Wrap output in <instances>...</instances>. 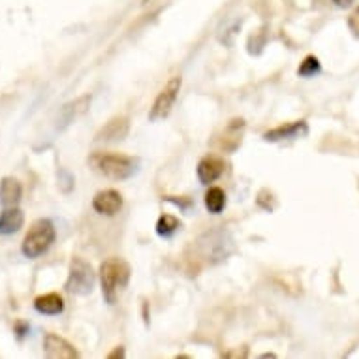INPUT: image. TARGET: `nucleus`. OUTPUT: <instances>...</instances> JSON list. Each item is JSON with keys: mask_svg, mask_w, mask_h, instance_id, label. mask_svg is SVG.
Masks as SVG:
<instances>
[{"mask_svg": "<svg viewBox=\"0 0 359 359\" xmlns=\"http://www.w3.org/2000/svg\"><path fill=\"white\" fill-rule=\"evenodd\" d=\"M88 164L93 165V170L111 181H126L137 171V160L126 154L95 153L88 158Z\"/></svg>", "mask_w": 359, "mask_h": 359, "instance_id": "nucleus-1", "label": "nucleus"}, {"mask_svg": "<svg viewBox=\"0 0 359 359\" xmlns=\"http://www.w3.org/2000/svg\"><path fill=\"white\" fill-rule=\"evenodd\" d=\"M130 280V265L121 258H109L100 265V284L104 297L109 305H115L117 295Z\"/></svg>", "mask_w": 359, "mask_h": 359, "instance_id": "nucleus-2", "label": "nucleus"}, {"mask_svg": "<svg viewBox=\"0 0 359 359\" xmlns=\"http://www.w3.org/2000/svg\"><path fill=\"white\" fill-rule=\"evenodd\" d=\"M57 231H55L53 222L49 218H40L30 226L29 233L25 236L21 250L27 258L34 259L40 258L41 254H46L55 243Z\"/></svg>", "mask_w": 359, "mask_h": 359, "instance_id": "nucleus-3", "label": "nucleus"}, {"mask_svg": "<svg viewBox=\"0 0 359 359\" xmlns=\"http://www.w3.org/2000/svg\"><path fill=\"white\" fill-rule=\"evenodd\" d=\"M96 273L93 271L90 264H87L83 258H74L70 262V271H68V280H66V292L74 295H88L95 288Z\"/></svg>", "mask_w": 359, "mask_h": 359, "instance_id": "nucleus-4", "label": "nucleus"}, {"mask_svg": "<svg viewBox=\"0 0 359 359\" xmlns=\"http://www.w3.org/2000/svg\"><path fill=\"white\" fill-rule=\"evenodd\" d=\"M181 85H183V79L181 76L171 77L170 81L165 83V87L162 88L156 96V100H154L153 107H151V113H149V121H162L171 113L173 106H175V100L179 93H181Z\"/></svg>", "mask_w": 359, "mask_h": 359, "instance_id": "nucleus-5", "label": "nucleus"}, {"mask_svg": "<svg viewBox=\"0 0 359 359\" xmlns=\"http://www.w3.org/2000/svg\"><path fill=\"white\" fill-rule=\"evenodd\" d=\"M43 352L51 359H76L79 355L72 342L55 333H48L43 339Z\"/></svg>", "mask_w": 359, "mask_h": 359, "instance_id": "nucleus-6", "label": "nucleus"}, {"mask_svg": "<svg viewBox=\"0 0 359 359\" xmlns=\"http://www.w3.org/2000/svg\"><path fill=\"white\" fill-rule=\"evenodd\" d=\"M130 121L128 117H113L107 121L96 134V142H121L128 136Z\"/></svg>", "mask_w": 359, "mask_h": 359, "instance_id": "nucleus-7", "label": "nucleus"}, {"mask_svg": "<svg viewBox=\"0 0 359 359\" xmlns=\"http://www.w3.org/2000/svg\"><path fill=\"white\" fill-rule=\"evenodd\" d=\"M93 207L100 215L113 217V215H117L123 209V196L118 194L117 190H102V192L95 196Z\"/></svg>", "mask_w": 359, "mask_h": 359, "instance_id": "nucleus-8", "label": "nucleus"}, {"mask_svg": "<svg viewBox=\"0 0 359 359\" xmlns=\"http://www.w3.org/2000/svg\"><path fill=\"white\" fill-rule=\"evenodd\" d=\"M243 132H245V121L243 118H233L224 128L222 136L218 140V147L226 153H233L243 142Z\"/></svg>", "mask_w": 359, "mask_h": 359, "instance_id": "nucleus-9", "label": "nucleus"}, {"mask_svg": "<svg viewBox=\"0 0 359 359\" xmlns=\"http://www.w3.org/2000/svg\"><path fill=\"white\" fill-rule=\"evenodd\" d=\"M23 198V187L15 177H2L0 181V205L2 209L6 207H18Z\"/></svg>", "mask_w": 359, "mask_h": 359, "instance_id": "nucleus-10", "label": "nucleus"}, {"mask_svg": "<svg viewBox=\"0 0 359 359\" xmlns=\"http://www.w3.org/2000/svg\"><path fill=\"white\" fill-rule=\"evenodd\" d=\"M309 126L305 121H295V123L284 124V126H277V128L265 132L264 137L267 142H284V140H295V137L306 136Z\"/></svg>", "mask_w": 359, "mask_h": 359, "instance_id": "nucleus-11", "label": "nucleus"}, {"mask_svg": "<svg viewBox=\"0 0 359 359\" xmlns=\"http://www.w3.org/2000/svg\"><path fill=\"white\" fill-rule=\"evenodd\" d=\"M25 224V215L19 207H6L0 212V233L2 236H13L18 233Z\"/></svg>", "mask_w": 359, "mask_h": 359, "instance_id": "nucleus-12", "label": "nucleus"}, {"mask_svg": "<svg viewBox=\"0 0 359 359\" xmlns=\"http://www.w3.org/2000/svg\"><path fill=\"white\" fill-rule=\"evenodd\" d=\"M224 170H226V164H224L222 158H218V156H205L198 164V179L203 184H209L212 181H217L218 177L224 173Z\"/></svg>", "mask_w": 359, "mask_h": 359, "instance_id": "nucleus-13", "label": "nucleus"}, {"mask_svg": "<svg viewBox=\"0 0 359 359\" xmlns=\"http://www.w3.org/2000/svg\"><path fill=\"white\" fill-rule=\"evenodd\" d=\"M88 106H90V96L88 95L79 96V98H76V100L70 102V104H66V106L62 107V111H60V123H62V126H68V124L74 123L77 117H81L83 113H87Z\"/></svg>", "mask_w": 359, "mask_h": 359, "instance_id": "nucleus-14", "label": "nucleus"}, {"mask_svg": "<svg viewBox=\"0 0 359 359\" xmlns=\"http://www.w3.org/2000/svg\"><path fill=\"white\" fill-rule=\"evenodd\" d=\"M34 309L40 314H48V316H55L65 311V299L59 294H46L36 297Z\"/></svg>", "mask_w": 359, "mask_h": 359, "instance_id": "nucleus-15", "label": "nucleus"}, {"mask_svg": "<svg viewBox=\"0 0 359 359\" xmlns=\"http://www.w3.org/2000/svg\"><path fill=\"white\" fill-rule=\"evenodd\" d=\"M205 207L207 211L212 212V215H218L226 207V194H224L222 189L218 187H212V189L207 190L205 194Z\"/></svg>", "mask_w": 359, "mask_h": 359, "instance_id": "nucleus-16", "label": "nucleus"}, {"mask_svg": "<svg viewBox=\"0 0 359 359\" xmlns=\"http://www.w3.org/2000/svg\"><path fill=\"white\" fill-rule=\"evenodd\" d=\"M181 226L179 218H175L173 215H164V217L158 218V224H156V231L158 236H171L173 231Z\"/></svg>", "mask_w": 359, "mask_h": 359, "instance_id": "nucleus-17", "label": "nucleus"}, {"mask_svg": "<svg viewBox=\"0 0 359 359\" xmlns=\"http://www.w3.org/2000/svg\"><path fill=\"white\" fill-rule=\"evenodd\" d=\"M318 72H320L318 59H316V57H312V55H311V57H306V59L301 62L297 74H299V76H303V77H312L314 74H318Z\"/></svg>", "mask_w": 359, "mask_h": 359, "instance_id": "nucleus-18", "label": "nucleus"}, {"mask_svg": "<svg viewBox=\"0 0 359 359\" xmlns=\"http://www.w3.org/2000/svg\"><path fill=\"white\" fill-rule=\"evenodd\" d=\"M348 27L352 30L353 34L359 36V8H355L352 13H350V18H348Z\"/></svg>", "mask_w": 359, "mask_h": 359, "instance_id": "nucleus-19", "label": "nucleus"}, {"mask_svg": "<svg viewBox=\"0 0 359 359\" xmlns=\"http://www.w3.org/2000/svg\"><path fill=\"white\" fill-rule=\"evenodd\" d=\"M15 331H18V335H19V337L27 335V331H29V325L23 324V322H19V324L15 325Z\"/></svg>", "mask_w": 359, "mask_h": 359, "instance_id": "nucleus-20", "label": "nucleus"}, {"mask_svg": "<svg viewBox=\"0 0 359 359\" xmlns=\"http://www.w3.org/2000/svg\"><path fill=\"white\" fill-rule=\"evenodd\" d=\"M333 2H335L339 8H348L353 4V0H333Z\"/></svg>", "mask_w": 359, "mask_h": 359, "instance_id": "nucleus-21", "label": "nucleus"}, {"mask_svg": "<svg viewBox=\"0 0 359 359\" xmlns=\"http://www.w3.org/2000/svg\"><path fill=\"white\" fill-rule=\"evenodd\" d=\"M107 358H109V359H113V358H124V350H123V348H121V346H118L117 350H115V352L109 353Z\"/></svg>", "mask_w": 359, "mask_h": 359, "instance_id": "nucleus-22", "label": "nucleus"}]
</instances>
